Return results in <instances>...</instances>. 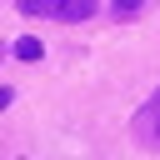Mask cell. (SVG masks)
<instances>
[{"label":"cell","instance_id":"cell-2","mask_svg":"<svg viewBox=\"0 0 160 160\" xmlns=\"http://www.w3.org/2000/svg\"><path fill=\"white\" fill-rule=\"evenodd\" d=\"M130 130H135V140H140L145 150H155V155H160V90L135 110V125H130Z\"/></svg>","mask_w":160,"mask_h":160},{"label":"cell","instance_id":"cell-3","mask_svg":"<svg viewBox=\"0 0 160 160\" xmlns=\"http://www.w3.org/2000/svg\"><path fill=\"white\" fill-rule=\"evenodd\" d=\"M40 55H45V45H40L35 35H20V40H15V60H40Z\"/></svg>","mask_w":160,"mask_h":160},{"label":"cell","instance_id":"cell-4","mask_svg":"<svg viewBox=\"0 0 160 160\" xmlns=\"http://www.w3.org/2000/svg\"><path fill=\"white\" fill-rule=\"evenodd\" d=\"M145 10V0H115V15L120 20H130V15H140Z\"/></svg>","mask_w":160,"mask_h":160},{"label":"cell","instance_id":"cell-5","mask_svg":"<svg viewBox=\"0 0 160 160\" xmlns=\"http://www.w3.org/2000/svg\"><path fill=\"white\" fill-rule=\"evenodd\" d=\"M10 100H15V90H10V85H0V110H10Z\"/></svg>","mask_w":160,"mask_h":160},{"label":"cell","instance_id":"cell-1","mask_svg":"<svg viewBox=\"0 0 160 160\" xmlns=\"http://www.w3.org/2000/svg\"><path fill=\"white\" fill-rule=\"evenodd\" d=\"M15 5L40 20H90L95 15V0H15Z\"/></svg>","mask_w":160,"mask_h":160}]
</instances>
